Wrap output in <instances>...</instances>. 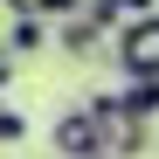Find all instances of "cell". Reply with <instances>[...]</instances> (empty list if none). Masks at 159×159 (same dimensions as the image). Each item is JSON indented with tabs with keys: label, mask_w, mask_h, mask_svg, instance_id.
<instances>
[{
	"label": "cell",
	"mask_w": 159,
	"mask_h": 159,
	"mask_svg": "<svg viewBox=\"0 0 159 159\" xmlns=\"http://www.w3.org/2000/svg\"><path fill=\"white\" fill-rule=\"evenodd\" d=\"M118 125H125L118 97H90V104H69V111L56 118V152H62V159H97V152H111Z\"/></svg>",
	"instance_id": "6da1fadb"
},
{
	"label": "cell",
	"mask_w": 159,
	"mask_h": 159,
	"mask_svg": "<svg viewBox=\"0 0 159 159\" xmlns=\"http://www.w3.org/2000/svg\"><path fill=\"white\" fill-rule=\"evenodd\" d=\"M118 62H125L131 83H159V14L118 35Z\"/></svg>",
	"instance_id": "7a4b0ae2"
},
{
	"label": "cell",
	"mask_w": 159,
	"mask_h": 159,
	"mask_svg": "<svg viewBox=\"0 0 159 159\" xmlns=\"http://www.w3.org/2000/svg\"><path fill=\"white\" fill-rule=\"evenodd\" d=\"M83 14L97 21V35H125V28H139V21H152L159 7L152 0H83Z\"/></svg>",
	"instance_id": "3957f363"
},
{
	"label": "cell",
	"mask_w": 159,
	"mask_h": 159,
	"mask_svg": "<svg viewBox=\"0 0 159 159\" xmlns=\"http://www.w3.org/2000/svg\"><path fill=\"white\" fill-rule=\"evenodd\" d=\"M118 111H125V125H152L159 118V83H125Z\"/></svg>",
	"instance_id": "277c9868"
},
{
	"label": "cell",
	"mask_w": 159,
	"mask_h": 159,
	"mask_svg": "<svg viewBox=\"0 0 159 159\" xmlns=\"http://www.w3.org/2000/svg\"><path fill=\"white\" fill-rule=\"evenodd\" d=\"M42 42H48V28H42V14H21V21H14V35H7V48H14V56H35Z\"/></svg>",
	"instance_id": "5b68a950"
},
{
	"label": "cell",
	"mask_w": 159,
	"mask_h": 159,
	"mask_svg": "<svg viewBox=\"0 0 159 159\" xmlns=\"http://www.w3.org/2000/svg\"><path fill=\"white\" fill-rule=\"evenodd\" d=\"M62 48H69V56H83V48H97V21H90V14L62 21Z\"/></svg>",
	"instance_id": "8992f818"
},
{
	"label": "cell",
	"mask_w": 159,
	"mask_h": 159,
	"mask_svg": "<svg viewBox=\"0 0 159 159\" xmlns=\"http://www.w3.org/2000/svg\"><path fill=\"white\" fill-rule=\"evenodd\" d=\"M35 14H42V21H76L83 0H35Z\"/></svg>",
	"instance_id": "52a82bcc"
},
{
	"label": "cell",
	"mask_w": 159,
	"mask_h": 159,
	"mask_svg": "<svg viewBox=\"0 0 159 159\" xmlns=\"http://www.w3.org/2000/svg\"><path fill=\"white\" fill-rule=\"evenodd\" d=\"M14 139H28V118H21V111H7V104H0V145H14Z\"/></svg>",
	"instance_id": "ba28073f"
},
{
	"label": "cell",
	"mask_w": 159,
	"mask_h": 159,
	"mask_svg": "<svg viewBox=\"0 0 159 159\" xmlns=\"http://www.w3.org/2000/svg\"><path fill=\"white\" fill-rule=\"evenodd\" d=\"M14 83V48H0V90Z\"/></svg>",
	"instance_id": "9c48e42d"
},
{
	"label": "cell",
	"mask_w": 159,
	"mask_h": 159,
	"mask_svg": "<svg viewBox=\"0 0 159 159\" xmlns=\"http://www.w3.org/2000/svg\"><path fill=\"white\" fill-rule=\"evenodd\" d=\"M97 159H111V152H97Z\"/></svg>",
	"instance_id": "30bf717a"
}]
</instances>
